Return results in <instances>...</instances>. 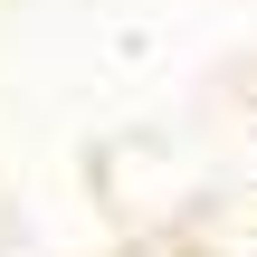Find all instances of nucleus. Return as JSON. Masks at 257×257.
<instances>
[]
</instances>
